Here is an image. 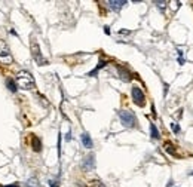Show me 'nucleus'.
<instances>
[{"instance_id":"1","label":"nucleus","mask_w":193,"mask_h":187,"mask_svg":"<svg viewBox=\"0 0 193 187\" xmlns=\"http://www.w3.org/2000/svg\"><path fill=\"white\" fill-rule=\"evenodd\" d=\"M15 83H16L18 88L25 89V91L34 89V88H36V82H34L33 75H31L30 72H25V70H22V72H19V73L16 75V77H15Z\"/></svg>"},{"instance_id":"2","label":"nucleus","mask_w":193,"mask_h":187,"mask_svg":"<svg viewBox=\"0 0 193 187\" xmlns=\"http://www.w3.org/2000/svg\"><path fill=\"white\" fill-rule=\"evenodd\" d=\"M119 117H120V120H122L125 128H135L137 126V117H135L134 112L122 110V112H119Z\"/></svg>"},{"instance_id":"3","label":"nucleus","mask_w":193,"mask_h":187,"mask_svg":"<svg viewBox=\"0 0 193 187\" xmlns=\"http://www.w3.org/2000/svg\"><path fill=\"white\" fill-rule=\"evenodd\" d=\"M12 61H13V58L10 55L9 46L6 45L4 40H0V64L9 66V64H12Z\"/></svg>"},{"instance_id":"4","label":"nucleus","mask_w":193,"mask_h":187,"mask_svg":"<svg viewBox=\"0 0 193 187\" xmlns=\"http://www.w3.org/2000/svg\"><path fill=\"white\" fill-rule=\"evenodd\" d=\"M31 55H33V58L36 60V63H37L39 66H48V60H45V58L42 57L40 48H39L36 40H31Z\"/></svg>"},{"instance_id":"5","label":"nucleus","mask_w":193,"mask_h":187,"mask_svg":"<svg viewBox=\"0 0 193 187\" xmlns=\"http://www.w3.org/2000/svg\"><path fill=\"white\" fill-rule=\"evenodd\" d=\"M131 92H132V100H134V103H135L137 106L143 107V106L146 104V97H144L143 91H141L138 86H134Z\"/></svg>"},{"instance_id":"6","label":"nucleus","mask_w":193,"mask_h":187,"mask_svg":"<svg viewBox=\"0 0 193 187\" xmlns=\"http://www.w3.org/2000/svg\"><path fill=\"white\" fill-rule=\"evenodd\" d=\"M82 168H83L85 171H92V169L95 168V157H94V154H89V156H86V157L83 159Z\"/></svg>"},{"instance_id":"7","label":"nucleus","mask_w":193,"mask_h":187,"mask_svg":"<svg viewBox=\"0 0 193 187\" xmlns=\"http://www.w3.org/2000/svg\"><path fill=\"white\" fill-rule=\"evenodd\" d=\"M125 4H126V0H110V1H109V6H110L113 10H120Z\"/></svg>"},{"instance_id":"8","label":"nucleus","mask_w":193,"mask_h":187,"mask_svg":"<svg viewBox=\"0 0 193 187\" xmlns=\"http://www.w3.org/2000/svg\"><path fill=\"white\" fill-rule=\"evenodd\" d=\"M117 72H119V76H120V79L122 80H125V82H129L132 77L129 75V72L126 70V69H123V67H120V66H117Z\"/></svg>"},{"instance_id":"9","label":"nucleus","mask_w":193,"mask_h":187,"mask_svg":"<svg viewBox=\"0 0 193 187\" xmlns=\"http://www.w3.org/2000/svg\"><path fill=\"white\" fill-rule=\"evenodd\" d=\"M80 138H82V143H83V146H85L86 149H92L94 144H92V140H91V137H89L88 132H83Z\"/></svg>"},{"instance_id":"10","label":"nucleus","mask_w":193,"mask_h":187,"mask_svg":"<svg viewBox=\"0 0 193 187\" xmlns=\"http://www.w3.org/2000/svg\"><path fill=\"white\" fill-rule=\"evenodd\" d=\"M31 147H33L34 151H40L42 150V141H40V138L36 137V135L31 137Z\"/></svg>"},{"instance_id":"11","label":"nucleus","mask_w":193,"mask_h":187,"mask_svg":"<svg viewBox=\"0 0 193 187\" xmlns=\"http://www.w3.org/2000/svg\"><path fill=\"white\" fill-rule=\"evenodd\" d=\"M106 64H107V63H106L104 60H100L98 66H97V67H95L92 72H89V73H88V76H95L97 73H98V72H100V70H101V69H103V67H106Z\"/></svg>"},{"instance_id":"12","label":"nucleus","mask_w":193,"mask_h":187,"mask_svg":"<svg viewBox=\"0 0 193 187\" xmlns=\"http://www.w3.org/2000/svg\"><path fill=\"white\" fill-rule=\"evenodd\" d=\"M163 147H165V150H166L169 154H175V153H177V150H175V146H174L172 143H169V141H166V143L163 144Z\"/></svg>"},{"instance_id":"13","label":"nucleus","mask_w":193,"mask_h":187,"mask_svg":"<svg viewBox=\"0 0 193 187\" xmlns=\"http://www.w3.org/2000/svg\"><path fill=\"white\" fill-rule=\"evenodd\" d=\"M6 85H7V88H9V91L10 92H16V83H15V80H12V79H6Z\"/></svg>"},{"instance_id":"14","label":"nucleus","mask_w":193,"mask_h":187,"mask_svg":"<svg viewBox=\"0 0 193 187\" xmlns=\"http://www.w3.org/2000/svg\"><path fill=\"white\" fill-rule=\"evenodd\" d=\"M150 134H152V138L154 140H157L160 135H159V131H157V128H156V125L154 123H150Z\"/></svg>"},{"instance_id":"15","label":"nucleus","mask_w":193,"mask_h":187,"mask_svg":"<svg viewBox=\"0 0 193 187\" xmlns=\"http://www.w3.org/2000/svg\"><path fill=\"white\" fill-rule=\"evenodd\" d=\"M171 129H172L175 134H178V132H180V125H178V123H171Z\"/></svg>"},{"instance_id":"16","label":"nucleus","mask_w":193,"mask_h":187,"mask_svg":"<svg viewBox=\"0 0 193 187\" xmlns=\"http://www.w3.org/2000/svg\"><path fill=\"white\" fill-rule=\"evenodd\" d=\"M154 3H156V6L159 9H165L166 7V1H154Z\"/></svg>"},{"instance_id":"17","label":"nucleus","mask_w":193,"mask_h":187,"mask_svg":"<svg viewBox=\"0 0 193 187\" xmlns=\"http://www.w3.org/2000/svg\"><path fill=\"white\" fill-rule=\"evenodd\" d=\"M49 186H51V187H58L60 184H58V181H54V180H51V181H49Z\"/></svg>"},{"instance_id":"18","label":"nucleus","mask_w":193,"mask_h":187,"mask_svg":"<svg viewBox=\"0 0 193 187\" xmlns=\"http://www.w3.org/2000/svg\"><path fill=\"white\" fill-rule=\"evenodd\" d=\"M0 187H19V184H16V183H15V184H9V186H0Z\"/></svg>"},{"instance_id":"19","label":"nucleus","mask_w":193,"mask_h":187,"mask_svg":"<svg viewBox=\"0 0 193 187\" xmlns=\"http://www.w3.org/2000/svg\"><path fill=\"white\" fill-rule=\"evenodd\" d=\"M104 33H106V34H110V28H109V27H104Z\"/></svg>"},{"instance_id":"20","label":"nucleus","mask_w":193,"mask_h":187,"mask_svg":"<svg viewBox=\"0 0 193 187\" xmlns=\"http://www.w3.org/2000/svg\"><path fill=\"white\" fill-rule=\"evenodd\" d=\"M163 94H165V95L168 94V85H166V83H165V89H163Z\"/></svg>"},{"instance_id":"21","label":"nucleus","mask_w":193,"mask_h":187,"mask_svg":"<svg viewBox=\"0 0 193 187\" xmlns=\"http://www.w3.org/2000/svg\"><path fill=\"white\" fill-rule=\"evenodd\" d=\"M95 183H97V186H98V187H106L103 183H100V181H95Z\"/></svg>"},{"instance_id":"22","label":"nucleus","mask_w":193,"mask_h":187,"mask_svg":"<svg viewBox=\"0 0 193 187\" xmlns=\"http://www.w3.org/2000/svg\"><path fill=\"white\" fill-rule=\"evenodd\" d=\"M28 187H31V186H28Z\"/></svg>"}]
</instances>
